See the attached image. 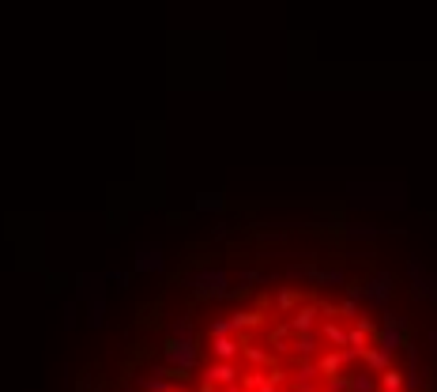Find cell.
Instances as JSON below:
<instances>
[{
  "label": "cell",
  "instance_id": "ac0fdd59",
  "mask_svg": "<svg viewBox=\"0 0 437 392\" xmlns=\"http://www.w3.org/2000/svg\"><path fill=\"white\" fill-rule=\"evenodd\" d=\"M275 306H279V313H294L298 309V291H279Z\"/></svg>",
  "mask_w": 437,
  "mask_h": 392
},
{
  "label": "cell",
  "instance_id": "7c38bea8",
  "mask_svg": "<svg viewBox=\"0 0 437 392\" xmlns=\"http://www.w3.org/2000/svg\"><path fill=\"white\" fill-rule=\"evenodd\" d=\"M377 385L389 388V392H403V388H407V373L396 370V366H389L385 373H377Z\"/></svg>",
  "mask_w": 437,
  "mask_h": 392
},
{
  "label": "cell",
  "instance_id": "5b68a950",
  "mask_svg": "<svg viewBox=\"0 0 437 392\" xmlns=\"http://www.w3.org/2000/svg\"><path fill=\"white\" fill-rule=\"evenodd\" d=\"M403 317H396V313H385V329H381V347L389 351V355H396V351L403 347Z\"/></svg>",
  "mask_w": 437,
  "mask_h": 392
},
{
  "label": "cell",
  "instance_id": "cb8c5ba5",
  "mask_svg": "<svg viewBox=\"0 0 437 392\" xmlns=\"http://www.w3.org/2000/svg\"><path fill=\"white\" fill-rule=\"evenodd\" d=\"M64 324H68V329L76 324V306H64Z\"/></svg>",
  "mask_w": 437,
  "mask_h": 392
},
{
  "label": "cell",
  "instance_id": "8fae6325",
  "mask_svg": "<svg viewBox=\"0 0 437 392\" xmlns=\"http://www.w3.org/2000/svg\"><path fill=\"white\" fill-rule=\"evenodd\" d=\"M163 268V253H158V245H143L140 257H136V272H158Z\"/></svg>",
  "mask_w": 437,
  "mask_h": 392
},
{
  "label": "cell",
  "instance_id": "ffe728a7",
  "mask_svg": "<svg viewBox=\"0 0 437 392\" xmlns=\"http://www.w3.org/2000/svg\"><path fill=\"white\" fill-rule=\"evenodd\" d=\"M324 392H351V377H324Z\"/></svg>",
  "mask_w": 437,
  "mask_h": 392
},
{
  "label": "cell",
  "instance_id": "7402d4cb",
  "mask_svg": "<svg viewBox=\"0 0 437 392\" xmlns=\"http://www.w3.org/2000/svg\"><path fill=\"white\" fill-rule=\"evenodd\" d=\"M174 336H178V339H192V324L185 321V317H181V321H174Z\"/></svg>",
  "mask_w": 437,
  "mask_h": 392
},
{
  "label": "cell",
  "instance_id": "e0dca14e",
  "mask_svg": "<svg viewBox=\"0 0 437 392\" xmlns=\"http://www.w3.org/2000/svg\"><path fill=\"white\" fill-rule=\"evenodd\" d=\"M351 392H377V373L374 370L351 373Z\"/></svg>",
  "mask_w": 437,
  "mask_h": 392
},
{
  "label": "cell",
  "instance_id": "52a82bcc",
  "mask_svg": "<svg viewBox=\"0 0 437 392\" xmlns=\"http://www.w3.org/2000/svg\"><path fill=\"white\" fill-rule=\"evenodd\" d=\"M317 313H321V306H317V302H309V306H298L294 313H290V329H294V332H313Z\"/></svg>",
  "mask_w": 437,
  "mask_h": 392
},
{
  "label": "cell",
  "instance_id": "83f0119b",
  "mask_svg": "<svg viewBox=\"0 0 437 392\" xmlns=\"http://www.w3.org/2000/svg\"><path fill=\"white\" fill-rule=\"evenodd\" d=\"M321 392H324V388H321Z\"/></svg>",
  "mask_w": 437,
  "mask_h": 392
},
{
  "label": "cell",
  "instance_id": "4fadbf2b",
  "mask_svg": "<svg viewBox=\"0 0 437 392\" xmlns=\"http://www.w3.org/2000/svg\"><path fill=\"white\" fill-rule=\"evenodd\" d=\"M242 355H245V362H249V366H264V370H272V366H275L268 351H264V347H257V344H249V339L242 344Z\"/></svg>",
  "mask_w": 437,
  "mask_h": 392
},
{
  "label": "cell",
  "instance_id": "5bb4252c",
  "mask_svg": "<svg viewBox=\"0 0 437 392\" xmlns=\"http://www.w3.org/2000/svg\"><path fill=\"white\" fill-rule=\"evenodd\" d=\"M317 377H324V373H321V362L302 359V362L294 366V373H290V381H317Z\"/></svg>",
  "mask_w": 437,
  "mask_h": 392
},
{
  "label": "cell",
  "instance_id": "2e32d148",
  "mask_svg": "<svg viewBox=\"0 0 437 392\" xmlns=\"http://www.w3.org/2000/svg\"><path fill=\"white\" fill-rule=\"evenodd\" d=\"M234 324H237V332H242V329H257V324H264V313L260 309H237Z\"/></svg>",
  "mask_w": 437,
  "mask_h": 392
},
{
  "label": "cell",
  "instance_id": "484cf974",
  "mask_svg": "<svg viewBox=\"0 0 437 392\" xmlns=\"http://www.w3.org/2000/svg\"><path fill=\"white\" fill-rule=\"evenodd\" d=\"M215 392H245V385H222V388H215Z\"/></svg>",
  "mask_w": 437,
  "mask_h": 392
},
{
  "label": "cell",
  "instance_id": "d4e9b609",
  "mask_svg": "<svg viewBox=\"0 0 437 392\" xmlns=\"http://www.w3.org/2000/svg\"><path fill=\"white\" fill-rule=\"evenodd\" d=\"M257 392H279V385H275V381H272V377H268V381H264V385H260Z\"/></svg>",
  "mask_w": 437,
  "mask_h": 392
},
{
  "label": "cell",
  "instance_id": "44dd1931",
  "mask_svg": "<svg viewBox=\"0 0 437 392\" xmlns=\"http://www.w3.org/2000/svg\"><path fill=\"white\" fill-rule=\"evenodd\" d=\"M234 332H237L234 317H227V321H211V336H234Z\"/></svg>",
  "mask_w": 437,
  "mask_h": 392
},
{
  "label": "cell",
  "instance_id": "9a60e30c",
  "mask_svg": "<svg viewBox=\"0 0 437 392\" xmlns=\"http://www.w3.org/2000/svg\"><path fill=\"white\" fill-rule=\"evenodd\" d=\"M87 321H91V329H98V324L106 321V294H102V291L91 294V302H87Z\"/></svg>",
  "mask_w": 437,
  "mask_h": 392
},
{
  "label": "cell",
  "instance_id": "3957f363",
  "mask_svg": "<svg viewBox=\"0 0 437 392\" xmlns=\"http://www.w3.org/2000/svg\"><path fill=\"white\" fill-rule=\"evenodd\" d=\"M351 294H354V298H366L374 309H381V306L392 298V279H389V276H374L369 283H362V287H351Z\"/></svg>",
  "mask_w": 437,
  "mask_h": 392
},
{
  "label": "cell",
  "instance_id": "30bf717a",
  "mask_svg": "<svg viewBox=\"0 0 437 392\" xmlns=\"http://www.w3.org/2000/svg\"><path fill=\"white\" fill-rule=\"evenodd\" d=\"M321 339H324V344H332V347H347V329H343L336 317H328L321 324Z\"/></svg>",
  "mask_w": 437,
  "mask_h": 392
},
{
  "label": "cell",
  "instance_id": "d6986e66",
  "mask_svg": "<svg viewBox=\"0 0 437 392\" xmlns=\"http://www.w3.org/2000/svg\"><path fill=\"white\" fill-rule=\"evenodd\" d=\"M143 388H148V392H174V385H170L166 381V377H143Z\"/></svg>",
  "mask_w": 437,
  "mask_h": 392
},
{
  "label": "cell",
  "instance_id": "7a4b0ae2",
  "mask_svg": "<svg viewBox=\"0 0 437 392\" xmlns=\"http://www.w3.org/2000/svg\"><path fill=\"white\" fill-rule=\"evenodd\" d=\"M166 362L174 366L178 373H189L196 370V362H200V347H196V339H170L166 344Z\"/></svg>",
  "mask_w": 437,
  "mask_h": 392
},
{
  "label": "cell",
  "instance_id": "277c9868",
  "mask_svg": "<svg viewBox=\"0 0 437 392\" xmlns=\"http://www.w3.org/2000/svg\"><path fill=\"white\" fill-rule=\"evenodd\" d=\"M200 381L219 385V388H222V385H237V381H242V370H237V362H222V359H215V362H211L207 370H204Z\"/></svg>",
  "mask_w": 437,
  "mask_h": 392
},
{
  "label": "cell",
  "instance_id": "8992f818",
  "mask_svg": "<svg viewBox=\"0 0 437 392\" xmlns=\"http://www.w3.org/2000/svg\"><path fill=\"white\" fill-rule=\"evenodd\" d=\"M242 344H245V336H211V355L222 362H234L242 355Z\"/></svg>",
  "mask_w": 437,
  "mask_h": 392
},
{
  "label": "cell",
  "instance_id": "603a6c76",
  "mask_svg": "<svg viewBox=\"0 0 437 392\" xmlns=\"http://www.w3.org/2000/svg\"><path fill=\"white\" fill-rule=\"evenodd\" d=\"M339 313H343V317H354V321H359V302H354V298L339 302Z\"/></svg>",
  "mask_w": 437,
  "mask_h": 392
},
{
  "label": "cell",
  "instance_id": "9c48e42d",
  "mask_svg": "<svg viewBox=\"0 0 437 392\" xmlns=\"http://www.w3.org/2000/svg\"><path fill=\"white\" fill-rule=\"evenodd\" d=\"M362 362H366V370H374V373H385L389 370V366H392V355H389V351L385 347H366V355H362Z\"/></svg>",
  "mask_w": 437,
  "mask_h": 392
},
{
  "label": "cell",
  "instance_id": "ba28073f",
  "mask_svg": "<svg viewBox=\"0 0 437 392\" xmlns=\"http://www.w3.org/2000/svg\"><path fill=\"white\" fill-rule=\"evenodd\" d=\"M290 351H294L298 359H313L317 351H321V336H317V332H298L294 344H290Z\"/></svg>",
  "mask_w": 437,
  "mask_h": 392
},
{
  "label": "cell",
  "instance_id": "4316f807",
  "mask_svg": "<svg viewBox=\"0 0 437 392\" xmlns=\"http://www.w3.org/2000/svg\"><path fill=\"white\" fill-rule=\"evenodd\" d=\"M128 392H132V388H128Z\"/></svg>",
  "mask_w": 437,
  "mask_h": 392
},
{
  "label": "cell",
  "instance_id": "6da1fadb",
  "mask_svg": "<svg viewBox=\"0 0 437 392\" xmlns=\"http://www.w3.org/2000/svg\"><path fill=\"white\" fill-rule=\"evenodd\" d=\"M189 287L196 294H207V298H227L230 294V276L219 268H207V272H192Z\"/></svg>",
  "mask_w": 437,
  "mask_h": 392
}]
</instances>
